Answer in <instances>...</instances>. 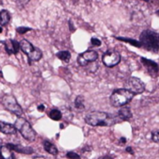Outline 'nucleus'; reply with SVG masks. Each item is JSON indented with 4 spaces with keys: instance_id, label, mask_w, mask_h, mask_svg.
<instances>
[{
    "instance_id": "6",
    "label": "nucleus",
    "mask_w": 159,
    "mask_h": 159,
    "mask_svg": "<svg viewBox=\"0 0 159 159\" xmlns=\"http://www.w3.org/2000/svg\"><path fill=\"white\" fill-rule=\"evenodd\" d=\"M125 88L135 94H140L144 91L145 86L143 82L138 77H130L125 83Z\"/></svg>"
},
{
    "instance_id": "15",
    "label": "nucleus",
    "mask_w": 159,
    "mask_h": 159,
    "mask_svg": "<svg viewBox=\"0 0 159 159\" xmlns=\"http://www.w3.org/2000/svg\"><path fill=\"white\" fill-rule=\"evenodd\" d=\"M118 116L121 120H129L132 117V112L129 107L122 106V108L118 112Z\"/></svg>"
},
{
    "instance_id": "10",
    "label": "nucleus",
    "mask_w": 159,
    "mask_h": 159,
    "mask_svg": "<svg viewBox=\"0 0 159 159\" xmlns=\"http://www.w3.org/2000/svg\"><path fill=\"white\" fill-rule=\"evenodd\" d=\"M5 48L9 54H12V53L17 54L20 49V45L15 40H7L5 42Z\"/></svg>"
},
{
    "instance_id": "12",
    "label": "nucleus",
    "mask_w": 159,
    "mask_h": 159,
    "mask_svg": "<svg viewBox=\"0 0 159 159\" xmlns=\"http://www.w3.org/2000/svg\"><path fill=\"white\" fill-rule=\"evenodd\" d=\"M0 156L2 159H14L13 151L6 144L0 148Z\"/></svg>"
},
{
    "instance_id": "7",
    "label": "nucleus",
    "mask_w": 159,
    "mask_h": 159,
    "mask_svg": "<svg viewBox=\"0 0 159 159\" xmlns=\"http://www.w3.org/2000/svg\"><path fill=\"white\" fill-rule=\"evenodd\" d=\"M102 61L107 67H113L120 62L121 56L115 50H109L103 55Z\"/></svg>"
},
{
    "instance_id": "3",
    "label": "nucleus",
    "mask_w": 159,
    "mask_h": 159,
    "mask_svg": "<svg viewBox=\"0 0 159 159\" xmlns=\"http://www.w3.org/2000/svg\"><path fill=\"white\" fill-rule=\"evenodd\" d=\"M134 97V94L126 88L116 89L110 96V103L114 107H122L126 105Z\"/></svg>"
},
{
    "instance_id": "32",
    "label": "nucleus",
    "mask_w": 159,
    "mask_h": 159,
    "mask_svg": "<svg viewBox=\"0 0 159 159\" xmlns=\"http://www.w3.org/2000/svg\"><path fill=\"white\" fill-rule=\"evenodd\" d=\"M1 32H2V28H1V27H0V33H1Z\"/></svg>"
},
{
    "instance_id": "13",
    "label": "nucleus",
    "mask_w": 159,
    "mask_h": 159,
    "mask_svg": "<svg viewBox=\"0 0 159 159\" xmlns=\"http://www.w3.org/2000/svg\"><path fill=\"white\" fill-rule=\"evenodd\" d=\"M0 130H1L2 133L4 134H15L17 129L16 127L12 125V124H9V123H6V122H0Z\"/></svg>"
},
{
    "instance_id": "20",
    "label": "nucleus",
    "mask_w": 159,
    "mask_h": 159,
    "mask_svg": "<svg viewBox=\"0 0 159 159\" xmlns=\"http://www.w3.org/2000/svg\"><path fill=\"white\" fill-rule=\"evenodd\" d=\"M56 56L65 62H68L71 58V55L68 51H60L56 54Z\"/></svg>"
},
{
    "instance_id": "24",
    "label": "nucleus",
    "mask_w": 159,
    "mask_h": 159,
    "mask_svg": "<svg viewBox=\"0 0 159 159\" xmlns=\"http://www.w3.org/2000/svg\"><path fill=\"white\" fill-rule=\"evenodd\" d=\"M152 140L154 142L159 143V130H155L152 133Z\"/></svg>"
},
{
    "instance_id": "21",
    "label": "nucleus",
    "mask_w": 159,
    "mask_h": 159,
    "mask_svg": "<svg viewBox=\"0 0 159 159\" xmlns=\"http://www.w3.org/2000/svg\"><path fill=\"white\" fill-rule=\"evenodd\" d=\"M118 40H121V41H124V42H127V43H130L132 46H135L137 48H140L141 45L139 43V41H137V40H134V39H130V38H124V37H116Z\"/></svg>"
},
{
    "instance_id": "17",
    "label": "nucleus",
    "mask_w": 159,
    "mask_h": 159,
    "mask_svg": "<svg viewBox=\"0 0 159 159\" xmlns=\"http://www.w3.org/2000/svg\"><path fill=\"white\" fill-rule=\"evenodd\" d=\"M28 57V59L29 60H31V61H35V62H37V61H40V59H41V57H42V52H41V50L40 49H37V48H35L34 49V50L27 56Z\"/></svg>"
},
{
    "instance_id": "25",
    "label": "nucleus",
    "mask_w": 159,
    "mask_h": 159,
    "mask_svg": "<svg viewBox=\"0 0 159 159\" xmlns=\"http://www.w3.org/2000/svg\"><path fill=\"white\" fill-rule=\"evenodd\" d=\"M29 30H30V28H27V27H19V28H17V32H18L19 34H21V35L26 34V33L28 32Z\"/></svg>"
},
{
    "instance_id": "27",
    "label": "nucleus",
    "mask_w": 159,
    "mask_h": 159,
    "mask_svg": "<svg viewBox=\"0 0 159 159\" xmlns=\"http://www.w3.org/2000/svg\"><path fill=\"white\" fill-rule=\"evenodd\" d=\"M114 157L112 155H110V154H107V155H104L102 157H100L99 159H113Z\"/></svg>"
},
{
    "instance_id": "2",
    "label": "nucleus",
    "mask_w": 159,
    "mask_h": 159,
    "mask_svg": "<svg viewBox=\"0 0 159 159\" xmlns=\"http://www.w3.org/2000/svg\"><path fill=\"white\" fill-rule=\"evenodd\" d=\"M139 43L145 49L157 52L159 51V35L151 30H145L141 33Z\"/></svg>"
},
{
    "instance_id": "16",
    "label": "nucleus",
    "mask_w": 159,
    "mask_h": 159,
    "mask_svg": "<svg viewBox=\"0 0 159 159\" xmlns=\"http://www.w3.org/2000/svg\"><path fill=\"white\" fill-rule=\"evenodd\" d=\"M43 147H44V150L51 153V154H54V155H56L58 153V150L57 148L55 147V145H54L52 142H50L49 140H45L43 142Z\"/></svg>"
},
{
    "instance_id": "23",
    "label": "nucleus",
    "mask_w": 159,
    "mask_h": 159,
    "mask_svg": "<svg viewBox=\"0 0 159 159\" xmlns=\"http://www.w3.org/2000/svg\"><path fill=\"white\" fill-rule=\"evenodd\" d=\"M66 156H67L68 159H81L80 155L77 154V153H74V152H68V153L66 154Z\"/></svg>"
},
{
    "instance_id": "19",
    "label": "nucleus",
    "mask_w": 159,
    "mask_h": 159,
    "mask_svg": "<svg viewBox=\"0 0 159 159\" xmlns=\"http://www.w3.org/2000/svg\"><path fill=\"white\" fill-rule=\"evenodd\" d=\"M49 116H50V118H52L54 121H59L62 118V113L57 109H54L50 112Z\"/></svg>"
},
{
    "instance_id": "4",
    "label": "nucleus",
    "mask_w": 159,
    "mask_h": 159,
    "mask_svg": "<svg viewBox=\"0 0 159 159\" xmlns=\"http://www.w3.org/2000/svg\"><path fill=\"white\" fill-rule=\"evenodd\" d=\"M16 129L22 134V136L28 141H34L36 140V131L33 129V127H31L30 123L23 118V117H19L16 122H15V126Z\"/></svg>"
},
{
    "instance_id": "14",
    "label": "nucleus",
    "mask_w": 159,
    "mask_h": 159,
    "mask_svg": "<svg viewBox=\"0 0 159 159\" xmlns=\"http://www.w3.org/2000/svg\"><path fill=\"white\" fill-rule=\"evenodd\" d=\"M19 45H20V49L26 54V55H29L33 50H34V49H35V47L30 43V42H28L27 40H22L20 43H19Z\"/></svg>"
},
{
    "instance_id": "11",
    "label": "nucleus",
    "mask_w": 159,
    "mask_h": 159,
    "mask_svg": "<svg viewBox=\"0 0 159 159\" xmlns=\"http://www.w3.org/2000/svg\"><path fill=\"white\" fill-rule=\"evenodd\" d=\"M12 151H16L17 153H26V154H30L34 153V150L31 147H24L19 144H12V143H8L7 144Z\"/></svg>"
},
{
    "instance_id": "8",
    "label": "nucleus",
    "mask_w": 159,
    "mask_h": 159,
    "mask_svg": "<svg viewBox=\"0 0 159 159\" xmlns=\"http://www.w3.org/2000/svg\"><path fill=\"white\" fill-rule=\"evenodd\" d=\"M97 58H98L97 52H96L95 50H87L79 55L78 62L81 66H87L89 63L96 62Z\"/></svg>"
},
{
    "instance_id": "29",
    "label": "nucleus",
    "mask_w": 159,
    "mask_h": 159,
    "mask_svg": "<svg viewBox=\"0 0 159 159\" xmlns=\"http://www.w3.org/2000/svg\"><path fill=\"white\" fill-rule=\"evenodd\" d=\"M38 110L40 111V112H43L44 111V105H40V106H38Z\"/></svg>"
},
{
    "instance_id": "18",
    "label": "nucleus",
    "mask_w": 159,
    "mask_h": 159,
    "mask_svg": "<svg viewBox=\"0 0 159 159\" xmlns=\"http://www.w3.org/2000/svg\"><path fill=\"white\" fill-rule=\"evenodd\" d=\"M10 19H11V16H10L9 11H7L5 10L0 11V24L7 25L10 22Z\"/></svg>"
},
{
    "instance_id": "30",
    "label": "nucleus",
    "mask_w": 159,
    "mask_h": 159,
    "mask_svg": "<svg viewBox=\"0 0 159 159\" xmlns=\"http://www.w3.org/2000/svg\"><path fill=\"white\" fill-rule=\"evenodd\" d=\"M120 142H121V143H125V142H126V139L124 138V137L121 138V139H120Z\"/></svg>"
},
{
    "instance_id": "1",
    "label": "nucleus",
    "mask_w": 159,
    "mask_h": 159,
    "mask_svg": "<svg viewBox=\"0 0 159 159\" xmlns=\"http://www.w3.org/2000/svg\"><path fill=\"white\" fill-rule=\"evenodd\" d=\"M85 122L93 127H110L119 122V119L108 113L104 112H91L87 114L84 117Z\"/></svg>"
},
{
    "instance_id": "5",
    "label": "nucleus",
    "mask_w": 159,
    "mask_h": 159,
    "mask_svg": "<svg viewBox=\"0 0 159 159\" xmlns=\"http://www.w3.org/2000/svg\"><path fill=\"white\" fill-rule=\"evenodd\" d=\"M1 102L3 104V106L10 111L11 113L18 115L19 117L23 115L24 111L22 109V107L20 106V104L18 103V101H16V99L12 96V95H5L2 97L1 99Z\"/></svg>"
},
{
    "instance_id": "31",
    "label": "nucleus",
    "mask_w": 159,
    "mask_h": 159,
    "mask_svg": "<svg viewBox=\"0 0 159 159\" xmlns=\"http://www.w3.org/2000/svg\"><path fill=\"white\" fill-rule=\"evenodd\" d=\"M34 159H46L45 157H43V156H36Z\"/></svg>"
},
{
    "instance_id": "26",
    "label": "nucleus",
    "mask_w": 159,
    "mask_h": 159,
    "mask_svg": "<svg viewBox=\"0 0 159 159\" xmlns=\"http://www.w3.org/2000/svg\"><path fill=\"white\" fill-rule=\"evenodd\" d=\"M91 43H92L93 46H96V47H99L101 45V41L98 40L97 38H95V37L91 39Z\"/></svg>"
},
{
    "instance_id": "28",
    "label": "nucleus",
    "mask_w": 159,
    "mask_h": 159,
    "mask_svg": "<svg viewBox=\"0 0 159 159\" xmlns=\"http://www.w3.org/2000/svg\"><path fill=\"white\" fill-rule=\"evenodd\" d=\"M125 151H126L127 153H129L130 154H134V151H133V149H132L131 147H127V148L125 149Z\"/></svg>"
},
{
    "instance_id": "9",
    "label": "nucleus",
    "mask_w": 159,
    "mask_h": 159,
    "mask_svg": "<svg viewBox=\"0 0 159 159\" xmlns=\"http://www.w3.org/2000/svg\"><path fill=\"white\" fill-rule=\"evenodd\" d=\"M140 61L141 62L143 63V65L145 66L147 72L152 76H156L158 72H159V66L156 62L151 61V60H148V59H145V58H140Z\"/></svg>"
},
{
    "instance_id": "22",
    "label": "nucleus",
    "mask_w": 159,
    "mask_h": 159,
    "mask_svg": "<svg viewBox=\"0 0 159 159\" xmlns=\"http://www.w3.org/2000/svg\"><path fill=\"white\" fill-rule=\"evenodd\" d=\"M75 107L79 110L84 109V103H83V98L82 96H78L75 100Z\"/></svg>"
}]
</instances>
